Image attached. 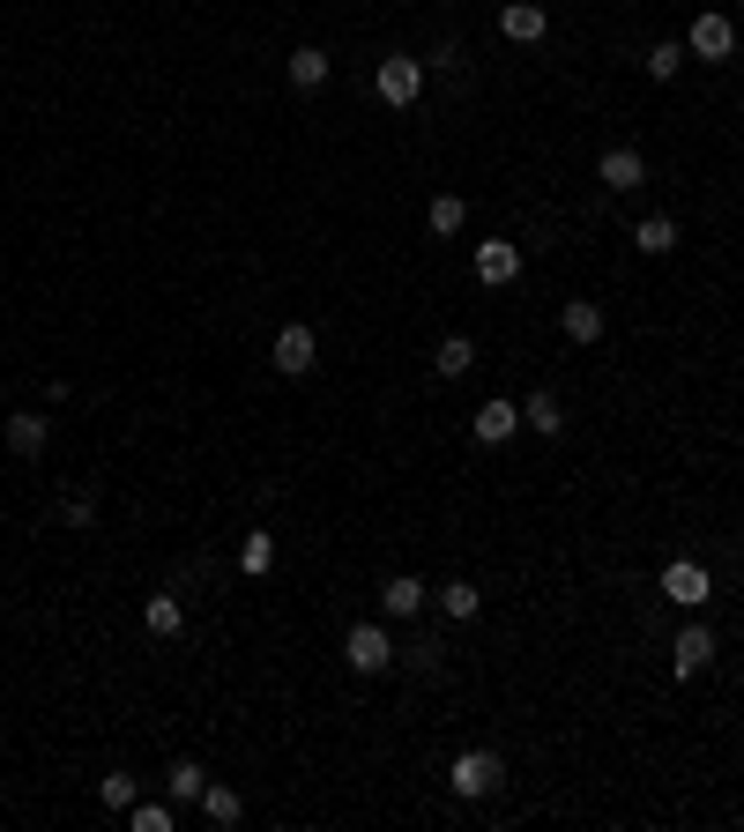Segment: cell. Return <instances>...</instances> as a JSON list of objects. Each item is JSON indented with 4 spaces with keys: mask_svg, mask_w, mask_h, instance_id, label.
<instances>
[{
    "mask_svg": "<svg viewBox=\"0 0 744 832\" xmlns=\"http://www.w3.org/2000/svg\"><path fill=\"white\" fill-rule=\"evenodd\" d=\"M446 788H454L462 803H484V795L506 788V765H499V751H462V759L446 765Z\"/></svg>",
    "mask_w": 744,
    "mask_h": 832,
    "instance_id": "1",
    "label": "cell"
},
{
    "mask_svg": "<svg viewBox=\"0 0 744 832\" xmlns=\"http://www.w3.org/2000/svg\"><path fill=\"white\" fill-rule=\"evenodd\" d=\"M343 661L358 677H380V669H395V639L380 632V625H350L343 632Z\"/></svg>",
    "mask_w": 744,
    "mask_h": 832,
    "instance_id": "2",
    "label": "cell"
},
{
    "mask_svg": "<svg viewBox=\"0 0 744 832\" xmlns=\"http://www.w3.org/2000/svg\"><path fill=\"white\" fill-rule=\"evenodd\" d=\"M372 90H380L388 104H410V98L424 90V60H410V52H388V60H380V74H372Z\"/></svg>",
    "mask_w": 744,
    "mask_h": 832,
    "instance_id": "3",
    "label": "cell"
},
{
    "mask_svg": "<svg viewBox=\"0 0 744 832\" xmlns=\"http://www.w3.org/2000/svg\"><path fill=\"white\" fill-rule=\"evenodd\" d=\"M663 595L677 602V610H700V602L715 595V580H707V565H693V558H670V565H663Z\"/></svg>",
    "mask_w": 744,
    "mask_h": 832,
    "instance_id": "4",
    "label": "cell"
},
{
    "mask_svg": "<svg viewBox=\"0 0 744 832\" xmlns=\"http://www.w3.org/2000/svg\"><path fill=\"white\" fill-rule=\"evenodd\" d=\"M313 365H321V343H313V327H305V319H291V327L275 335V372H291V379H305Z\"/></svg>",
    "mask_w": 744,
    "mask_h": 832,
    "instance_id": "5",
    "label": "cell"
},
{
    "mask_svg": "<svg viewBox=\"0 0 744 832\" xmlns=\"http://www.w3.org/2000/svg\"><path fill=\"white\" fill-rule=\"evenodd\" d=\"M707 661H715V632L707 625H685V632L670 639V677H700Z\"/></svg>",
    "mask_w": 744,
    "mask_h": 832,
    "instance_id": "6",
    "label": "cell"
},
{
    "mask_svg": "<svg viewBox=\"0 0 744 832\" xmlns=\"http://www.w3.org/2000/svg\"><path fill=\"white\" fill-rule=\"evenodd\" d=\"M514 275H521V245L514 239H484L476 245V283H492L499 291V283H514Z\"/></svg>",
    "mask_w": 744,
    "mask_h": 832,
    "instance_id": "7",
    "label": "cell"
},
{
    "mask_svg": "<svg viewBox=\"0 0 744 832\" xmlns=\"http://www.w3.org/2000/svg\"><path fill=\"white\" fill-rule=\"evenodd\" d=\"M693 52H700V60H730V52H737V23H730V16H715V8H707V16H693Z\"/></svg>",
    "mask_w": 744,
    "mask_h": 832,
    "instance_id": "8",
    "label": "cell"
},
{
    "mask_svg": "<svg viewBox=\"0 0 744 832\" xmlns=\"http://www.w3.org/2000/svg\"><path fill=\"white\" fill-rule=\"evenodd\" d=\"M470 432H476L484 446H506V439L521 432V409H514V402H484V409L470 416Z\"/></svg>",
    "mask_w": 744,
    "mask_h": 832,
    "instance_id": "9",
    "label": "cell"
},
{
    "mask_svg": "<svg viewBox=\"0 0 744 832\" xmlns=\"http://www.w3.org/2000/svg\"><path fill=\"white\" fill-rule=\"evenodd\" d=\"M603 186H611V194H633V186H647L641 149H603Z\"/></svg>",
    "mask_w": 744,
    "mask_h": 832,
    "instance_id": "10",
    "label": "cell"
},
{
    "mask_svg": "<svg viewBox=\"0 0 744 832\" xmlns=\"http://www.w3.org/2000/svg\"><path fill=\"white\" fill-rule=\"evenodd\" d=\"M424 595H432V588H424L418 572H395V580L380 588V610H388V617H418V610H424Z\"/></svg>",
    "mask_w": 744,
    "mask_h": 832,
    "instance_id": "11",
    "label": "cell"
},
{
    "mask_svg": "<svg viewBox=\"0 0 744 832\" xmlns=\"http://www.w3.org/2000/svg\"><path fill=\"white\" fill-rule=\"evenodd\" d=\"M499 30H506L514 45H536V38H544V30H551V16H544V8H536V0H514V8L499 16Z\"/></svg>",
    "mask_w": 744,
    "mask_h": 832,
    "instance_id": "12",
    "label": "cell"
},
{
    "mask_svg": "<svg viewBox=\"0 0 744 832\" xmlns=\"http://www.w3.org/2000/svg\"><path fill=\"white\" fill-rule=\"evenodd\" d=\"M559 327H566L573 343H603V305H595V297H566Z\"/></svg>",
    "mask_w": 744,
    "mask_h": 832,
    "instance_id": "13",
    "label": "cell"
},
{
    "mask_svg": "<svg viewBox=\"0 0 744 832\" xmlns=\"http://www.w3.org/2000/svg\"><path fill=\"white\" fill-rule=\"evenodd\" d=\"M8 454H46V416H30V409H16L8 416Z\"/></svg>",
    "mask_w": 744,
    "mask_h": 832,
    "instance_id": "14",
    "label": "cell"
},
{
    "mask_svg": "<svg viewBox=\"0 0 744 832\" xmlns=\"http://www.w3.org/2000/svg\"><path fill=\"white\" fill-rule=\"evenodd\" d=\"M470 365H476V343H470V335H446V343L432 349V372H440V379H462Z\"/></svg>",
    "mask_w": 744,
    "mask_h": 832,
    "instance_id": "15",
    "label": "cell"
},
{
    "mask_svg": "<svg viewBox=\"0 0 744 832\" xmlns=\"http://www.w3.org/2000/svg\"><path fill=\"white\" fill-rule=\"evenodd\" d=\"M328 68H335V60H328L321 45H298V52H291V82H298V90H321Z\"/></svg>",
    "mask_w": 744,
    "mask_h": 832,
    "instance_id": "16",
    "label": "cell"
},
{
    "mask_svg": "<svg viewBox=\"0 0 744 832\" xmlns=\"http://www.w3.org/2000/svg\"><path fill=\"white\" fill-rule=\"evenodd\" d=\"M201 818H209V825H239V818H247L239 788H201Z\"/></svg>",
    "mask_w": 744,
    "mask_h": 832,
    "instance_id": "17",
    "label": "cell"
},
{
    "mask_svg": "<svg viewBox=\"0 0 744 832\" xmlns=\"http://www.w3.org/2000/svg\"><path fill=\"white\" fill-rule=\"evenodd\" d=\"M142 625H149V632H157V639H172L179 625H187V610H179L172 595H149V602H142Z\"/></svg>",
    "mask_w": 744,
    "mask_h": 832,
    "instance_id": "18",
    "label": "cell"
},
{
    "mask_svg": "<svg viewBox=\"0 0 744 832\" xmlns=\"http://www.w3.org/2000/svg\"><path fill=\"white\" fill-rule=\"evenodd\" d=\"M164 788H172V803H201V788H209V773H201L194 759H179L172 773H164Z\"/></svg>",
    "mask_w": 744,
    "mask_h": 832,
    "instance_id": "19",
    "label": "cell"
},
{
    "mask_svg": "<svg viewBox=\"0 0 744 832\" xmlns=\"http://www.w3.org/2000/svg\"><path fill=\"white\" fill-rule=\"evenodd\" d=\"M521 424H529V432H544V439H559V424H566V416H559L551 394H529V402H521Z\"/></svg>",
    "mask_w": 744,
    "mask_h": 832,
    "instance_id": "20",
    "label": "cell"
},
{
    "mask_svg": "<svg viewBox=\"0 0 744 832\" xmlns=\"http://www.w3.org/2000/svg\"><path fill=\"white\" fill-rule=\"evenodd\" d=\"M440 610H446V617H462V625H470V617L484 610V595H476L470 580H446V588H440Z\"/></svg>",
    "mask_w": 744,
    "mask_h": 832,
    "instance_id": "21",
    "label": "cell"
},
{
    "mask_svg": "<svg viewBox=\"0 0 744 832\" xmlns=\"http://www.w3.org/2000/svg\"><path fill=\"white\" fill-rule=\"evenodd\" d=\"M269 565H275V536H261V528H253V536L239 542V572H253V580H261Z\"/></svg>",
    "mask_w": 744,
    "mask_h": 832,
    "instance_id": "22",
    "label": "cell"
},
{
    "mask_svg": "<svg viewBox=\"0 0 744 832\" xmlns=\"http://www.w3.org/2000/svg\"><path fill=\"white\" fill-rule=\"evenodd\" d=\"M633 245H641V253H670V245H677V223H670V216H647L641 231H633Z\"/></svg>",
    "mask_w": 744,
    "mask_h": 832,
    "instance_id": "23",
    "label": "cell"
},
{
    "mask_svg": "<svg viewBox=\"0 0 744 832\" xmlns=\"http://www.w3.org/2000/svg\"><path fill=\"white\" fill-rule=\"evenodd\" d=\"M462 216H470V201L462 194H432V231H440V239L446 231H462Z\"/></svg>",
    "mask_w": 744,
    "mask_h": 832,
    "instance_id": "24",
    "label": "cell"
},
{
    "mask_svg": "<svg viewBox=\"0 0 744 832\" xmlns=\"http://www.w3.org/2000/svg\"><path fill=\"white\" fill-rule=\"evenodd\" d=\"M98 803H104V810H134V773H104V781H98Z\"/></svg>",
    "mask_w": 744,
    "mask_h": 832,
    "instance_id": "25",
    "label": "cell"
},
{
    "mask_svg": "<svg viewBox=\"0 0 744 832\" xmlns=\"http://www.w3.org/2000/svg\"><path fill=\"white\" fill-rule=\"evenodd\" d=\"M677 68H685V45H670V38H663V45L647 52V74H655V82H670Z\"/></svg>",
    "mask_w": 744,
    "mask_h": 832,
    "instance_id": "26",
    "label": "cell"
},
{
    "mask_svg": "<svg viewBox=\"0 0 744 832\" xmlns=\"http://www.w3.org/2000/svg\"><path fill=\"white\" fill-rule=\"evenodd\" d=\"M60 514H68V528H90V520H98V498H90V490H68Z\"/></svg>",
    "mask_w": 744,
    "mask_h": 832,
    "instance_id": "27",
    "label": "cell"
},
{
    "mask_svg": "<svg viewBox=\"0 0 744 832\" xmlns=\"http://www.w3.org/2000/svg\"><path fill=\"white\" fill-rule=\"evenodd\" d=\"M134 832H172V810L164 803H134Z\"/></svg>",
    "mask_w": 744,
    "mask_h": 832,
    "instance_id": "28",
    "label": "cell"
},
{
    "mask_svg": "<svg viewBox=\"0 0 744 832\" xmlns=\"http://www.w3.org/2000/svg\"><path fill=\"white\" fill-rule=\"evenodd\" d=\"M402 661H410V677H440V647H410Z\"/></svg>",
    "mask_w": 744,
    "mask_h": 832,
    "instance_id": "29",
    "label": "cell"
}]
</instances>
